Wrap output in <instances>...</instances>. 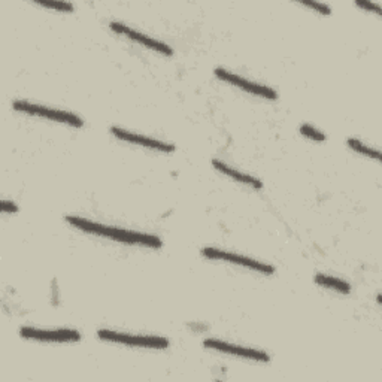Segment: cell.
I'll return each instance as SVG.
<instances>
[{
    "label": "cell",
    "instance_id": "6da1fadb",
    "mask_svg": "<svg viewBox=\"0 0 382 382\" xmlns=\"http://www.w3.org/2000/svg\"><path fill=\"white\" fill-rule=\"evenodd\" d=\"M66 222L72 224L73 227H77L82 231L87 233H93L97 234V236H104V238H111L114 241L124 242V244H135V245H145V246H151V248H161V239L157 236H153V234H145V233H136V231H129L123 229H116L111 226H104L99 223L88 222V219L78 218V217H70L66 215Z\"/></svg>",
    "mask_w": 382,
    "mask_h": 382
},
{
    "label": "cell",
    "instance_id": "7a4b0ae2",
    "mask_svg": "<svg viewBox=\"0 0 382 382\" xmlns=\"http://www.w3.org/2000/svg\"><path fill=\"white\" fill-rule=\"evenodd\" d=\"M12 107L16 111L43 116V119H48V120L58 121V123H65V124H69L73 127H82V124H84V121L75 114L65 112V111H55V109L42 107V105H32V104H28V102H23V100H16L12 104Z\"/></svg>",
    "mask_w": 382,
    "mask_h": 382
},
{
    "label": "cell",
    "instance_id": "3957f363",
    "mask_svg": "<svg viewBox=\"0 0 382 382\" xmlns=\"http://www.w3.org/2000/svg\"><path fill=\"white\" fill-rule=\"evenodd\" d=\"M97 336L104 341L119 342L129 346L158 348V349H165L169 346L168 339H165V337H155V336H135V334H127V333H116L112 330H99Z\"/></svg>",
    "mask_w": 382,
    "mask_h": 382
},
{
    "label": "cell",
    "instance_id": "277c9868",
    "mask_svg": "<svg viewBox=\"0 0 382 382\" xmlns=\"http://www.w3.org/2000/svg\"><path fill=\"white\" fill-rule=\"evenodd\" d=\"M202 254L207 257V258H212V260H226L229 263H233V264H239V266H244V268H248V269H253V271H257V272H261L264 275H272L275 272V269L272 266H269V264L266 263H261V261H257V260H253V258H248V257H244V256H238V254H233V253H227V251H222V249H217V248H203L202 249Z\"/></svg>",
    "mask_w": 382,
    "mask_h": 382
},
{
    "label": "cell",
    "instance_id": "5b68a950",
    "mask_svg": "<svg viewBox=\"0 0 382 382\" xmlns=\"http://www.w3.org/2000/svg\"><path fill=\"white\" fill-rule=\"evenodd\" d=\"M20 336L26 339H35V341H53V342H78L81 341V334L77 330H39L24 327L20 330Z\"/></svg>",
    "mask_w": 382,
    "mask_h": 382
},
{
    "label": "cell",
    "instance_id": "8992f818",
    "mask_svg": "<svg viewBox=\"0 0 382 382\" xmlns=\"http://www.w3.org/2000/svg\"><path fill=\"white\" fill-rule=\"evenodd\" d=\"M215 75L223 80L234 87H239L242 88V90L251 93V94H256V96H261L264 99H271V100H275L278 97V93L275 90H272V88L269 87H264V85H260V84H256V82H249L238 75H234V73L231 72H227L224 69H215Z\"/></svg>",
    "mask_w": 382,
    "mask_h": 382
},
{
    "label": "cell",
    "instance_id": "52a82bcc",
    "mask_svg": "<svg viewBox=\"0 0 382 382\" xmlns=\"http://www.w3.org/2000/svg\"><path fill=\"white\" fill-rule=\"evenodd\" d=\"M203 345L207 348L222 351V352H226V354L238 356V357H242V359H249V360L263 361V363H268L271 360V357L266 354V352H263V351L245 348V346H239V345H233V344H227V342L217 341V339H207L203 342Z\"/></svg>",
    "mask_w": 382,
    "mask_h": 382
},
{
    "label": "cell",
    "instance_id": "ba28073f",
    "mask_svg": "<svg viewBox=\"0 0 382 382\" xmlns=\"http://www.w3.org/2000/svg\"><path fill=\"white\" fill-rule=\"evenodd\" d=\"M109 27L112 28L114 32L121 33V35H126L127 38H130V39H133V40L142 43V45L146 47V48L155 50V51H158V53H161V54H165V55H172V54H173L172 48H170L169 45H166V43L160 42V40H155V39H153V38H150V36H146V35H142V33L133 31V28H129L127 26H124V24H121V23L112 21V23H109Z\"/></svg>",
    "mask_w": 382,
    "mask_h": 382
},
{
    "label": "cell",
    "instance_id": "9c48e42d",
    "mask_svg": "<svg viewBox=\"0 0 382 382\" xmlns=\"http://www.w3.org/2000/svg\"><path fill=\"white\" fill-rule=\"evenodd\" d=\"M111 131H112L114 136H116L121 141H127L130 143L142 145V146H146V148L163 151V153H173L175 151V145L173 143H166V142H161V141H157V139L141 136V135H136V133H131V131L123 130L120 127H112Z\"/></svg>",
    "mask_w": 382,
    "mask_h": 382
},
{
    "label": "cell",
    "instance_id": "30bf717a",
    "mask_svg": "<svg viewBox=\"0 0 382 382\" xmlns=\"http://www.w3.org/2000/svg\"><path fill=\"white\" fill-rule=\"evenodd\" d=\"M212 166H214L217 170L223 172L224 175L230 176V178L236 180V181H239V182H242V184L251 185V187H254V188H261V187H263L261 181H260V180H257V178H254V176H251V175H246V173H242V172H238L236 169H233V168H230V166H227V165L222 163V161H218V160H212Z\"/></svg>",
    "mask_w": 382,
    "mask_h": 382
},
{
    "label": "cell",
    "instance_id": "8fae6325",
    "mask_svg": "<svg viewBox=\"0 0 382 382\" xmlns=\"http://www.w3.org/2000/svg\"><path fill=\"white\" fill-rule=\"evenodd\" d=\"M315 283L322 285V287H327V288H333V290H337L344 293V295H348V293L351 291V287L349 284L341 281V279H334L332 276H326V275H317L315 276Z\"/></svg>",
    "mask_w": 382,
    "mask_h": 382
},
{
    "label": "cell",
    "instance_id": "7c38bea8",
    "mask_svg": "<svg viewBox=\"0 0 382 382\" xmlns=\"http://www.w3.org/2000/svg\"><path fill=\"white\" fill-rule=\"evenodd\" d=\"M346 143H348L349 148H352L354 151H357L359 154H363V155H366V157H371V158H375V160H379V158H381L379 151L369 148V146H366L363 142H360V141H357V139H348Z\"/></svg>",
    "mask_w": 382,
    "mask_h": 382
},
{
    "label": "cell",
    "instance_id": "4fadbf2b",
    "mask_svg": "<svg viewBox=\"0 0 382 382\" xmlns=\"http://www.w3.org/2000/svg\"><path fill=\"white\" fill-rule=\"evenodd\" d=\"M300 133L306 138H311L314 141H320V142H324L326 141V135L322 133V131H318L317 129L311 127L310 124H303L300 127Z\"/></svg>",
    "mask_w": 382,
    "mask_h": 382
},
{
    "label": "cell",
    "instance_id": "5bb4252c",
    "mask_svg": "<svg viewBox=\"0 0 382 382\" xmlns=\"http://www.w3.org/2000/svg\"><path fill=\"white\" fill-rule=\"evenodd\" d=\"M38 4L42 6H45V8H54L58 11H66V12L73 11V5L67 4V2H45V0H38Z\"/></svg>",
    "mask_w": 382,
    "mask_h": 382
},
{
    "label": "cell",
    "instance_id": "9a60e30c",
    "mask_svg": "<svg viewBox=\"0 0 382 382\" xmlns=\"http://www.w3.org/2000/svg\"><path fill=\"white\" fill-rule=\"evenodd\" d=\"M305 6H310V8H314L317 11H320L321 13H326V16H329V13L332 12V9L324 5V4H317V2H302Z\"/></svg>",
    "mask_w": 382,
    "mask_h": 382
},
{
    "label": "cell",
    "instance_id": "2e32d148",
    "mask_svg": "<svg viewBox=\"0 0 382 382\" xmlns=\"http://www.w3.org/2000/svg\"><path fill=\"white\" fill-rule=\"evenodd\" d=\"M0 207H2V211L4 212H18V208L17 204L13 202H8V200H2V203H0Z\"/></svg>",
    "mask_w": 382,
    "mask_h": 382
},
{
    "label": "cell",
    "instance_id": "e0dca14e",
    "mask_svg": "<svg viewBox=\"0 0 382 382\" xmlns=\"http://www.w3.org/2000/svg\"><path fill=\"white\" fill-rule=\"evenodd\" d=\"M356 5H357L359 8L372 9V11H375L376 13H381V8H379V5H376V4H371V2H357Z\"/></svg>",
    "mask_w": 382,
    "mask_h": 382
}]
</instances>
